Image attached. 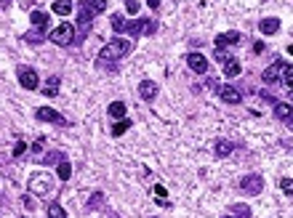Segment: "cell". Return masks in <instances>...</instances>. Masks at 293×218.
Masks as SVG:
<instances>
[{
	"instance_id": "obj_7",
	"label": "cell",
	"mask_w": 293,
	"mask_h": 218,
	"mask_svg": "<svg viewBox=\"0 0 293 218\" xmlns=\"http://www.w3.org/2000/svg\"><path fill=\"white\" fill-rule=\"evenodd\" d=\"M51 189H53V178L48 173H40V176L29 178V192H32V194H40V197H45V194H51Z\"/></svg>"
},
{
	"instance_id": "obj_42",
	"label": "cell",
	"mask_w": 293,
	"mask_h": 218,
	"mask_svg": "<svg viewBox=\"0 0 293 218\" xmlns=\"http://www.w3.org/2000/svg\"><path fill=\"white\" fill-rule=\"evenodd\" d=\"M152 218H157V216H152Z\"/></svg>"
},
{
	"instance_id": "obj_8",
	"label": "cell",
	"mask_w": 293,
	"mask_h": 218,
	"mask_svg": "<svg viewBox=\"0 0 293 218\" xmlns=\"http://www.w3.org/2000/svg\"><path fill=\"white\" fill-rule=\"evenodd\" d=\"M240 192H245V194H261L264 192V178L261 176H256V173H248V176H243L240 178Z\"/></svg>"
},
{
	"instance_id": "obj_18",
	"label": "cell",
	"mask_w": 293,
	"mask_h": 218,
	"mask_svg": "<svg viewBox=\"0 0 293 218\" xmlns=\"http://www.w3.org/2000/svg\"><path fill=\"white\" fill-rule=\"evenodd\" d=\"M232 141H227V138H216V144H213V154L216 157H227V154H232Z\"/></svg>"
},
{
	"instance_id": "obj_9",
	"label": "cell",
	"mask_w": 293,
	"mask_h": 218,
	"mask_svg": "<svg viewBox=\"0 0 293 218\" xmlns=\"http://www.w3.org/2000/svg\"><path fill=\"white\" fill-rule=\"evenodd\" d=\"M35 117L43 120V122H53V125H69V120L64 117V114L56 112V109H51V107H37Z\"/></svg>"
},
{
	"instance_id": "obj_17",
	"label": "cell",
	"mask_w": 293,
	"mask_h": 218,
	"mask_svg": "<svg viewBox=\"0 0 293 218\" xmlns=\"http://www.w3.org/2000/svg\"><path fill=\"white\" fill-rule=\"evenodd\" d=\"M126 112H128L126 101H112V104L107 107V114H110L112 120H123V117H126Z\"/></svg>"
},
{
	"instance_id": "obj_28",
	"label": "cell",
	"mask_w": 293,
	"mask_h": 218,
	"mask_svg": "<svg viewBox=\"0 0 293 218\" xmlns=\"http://www.w3.org/2000/svg\"><path fill=\"white\" fill-rule=\"evenodd\" d=\"M61 157H64V154H61V152H48V154H45V157H43V162H40V165H56V162H61Z\"/></svg>"
},
{
	"instance_id": "obj_5",
	"label": "cell",
	"mask_w": 293,
	"mask_h": 218,
	"mask_svg": "<svg viewBox=\"0 0 293 218\" xmlns=\"http://www.w3.org/2000/svg\"><path fill=\"white\" fill-rule=\"evenodd\" d=\"M48 40L53 45H59V48H64V45H72L75 43V24H69V21H61L56 29H51Z\"/></svg>"
},
{
	"instance_id": "obj_36",
	"label": "cell",
	"mask_w": 293,
	"mask_h": 218,
	"mask_svg": "<svg viewBox=\"0 0 293 218\" xmlns=\"http://www.w3.org/2000/svg\"><path fill=\"white\" fill-rule=\"evenodd\" d=\"M261 51H264V43H261V40L253 43V53H261Z\"/></svg>"
},
{
	"instance_id": "obj_4",
	"label": "cell",
	"mask_w": 293,
	"mask_h": 218,
	"mask_svg": "<svg viewBox=\"0 0 293 218\" xmlns=\"http://www.w3.org/2000/svg\"><path fill=\"white\" fill-rule=\"evenodd\" d=\"M131 51H134V43H131V40H126V37H112V40L107 43L102 51H99V59L120 61V59H126Z\"/></svg>"
},
{
	"instance_id": "obj_14",
	"label": "cell",
	"mask_w": 293,
	"mask_h": 218,
	"mask_svg": "<svg viewBox=\"0 0 293 218\" xmlns=\"http://www.w3.org/2000/svg\"><path fill=\"white\" fill-rule=\"evenodd\" d=\"M219 96H221V101H224V104H240V101H243L240 91L232 88V85H224V88H219Z\"/></svg>"
},
{
	"instance_id": "obj_37",
	"label": "cell",
	"mask_w": 293,
	"mask_h": 218,
	"mask_svg": "<svg viewBox=\"0 0 293 218\" xmlns=\"http://www.w3.org/2000/svg\"><path fill=\"white\" fill-rule=\"evenodd\" d=\"M0 5H3V8H5V5H11V0H0Z\"/></svg>"
},
{
	"instance_id": "obj_24",
	"label": "cell",
	"mask_w": 293,
	"mask_h": 218,
	"mask_svg": "<svg viewBox=\"0 0 293 218\" xmlns=\"http://www.w3.org/2000/svg\"><path fill=\"white\" fill-rule=\"evenodd\" d=\"M131 125H134V122H131L128 117L118 120V122H115V125H112V136H123V133H126V130L131 128Z\"/></svg>"
},
{
	"instance_id": "obj_31",
	"label": "cell",
	"mask_w": 293,
	"mask_h": 218,
	"mask_svg": "<svg viewBox=\"0 0 293 218\" xmlns=\"http://www.w3.org/2000/svg\"><path fill=\"white\" fill-rule=\"evenodd\" d=\"M213 59H216V61H219V64H227V61H229V59H232V56H229V53H227V51H219V48H216V53H213Z\"/></svg>"
},
{
	"instance_id": "obj_6",
	"label": "cell",
	"mask_w": 293,
	"mask_h": 218,
	"mask_svg": "<svg viewBox=\"0 0 293 218\" xmlns=\"http://www.w3.org/2000/svg\"><path fill=\"white\" fill-rule=\"evenodd\" d=\"M16 77H19V85H21L24 91H37V88H40V77H37V72H35L32 67H24V64H21V67L16 69Z\"/></svg>"
},
{
	"instance_id": "obj_2",
	"label": "cell",
	"mask_w": 293,
	"mask_h": 218,
	"mask_svg": "<svg viewBox=\"0 0 293 218\" xmlns=\"http://www.w3.org/2000/svg\"><path fill=\"white\" fill-rule=\"evenodd\" d=\"M112 29L118 35H152L157 29L155 19H136V21H126L120 13H112Z\"/></svg>"
},
{
	"instance_id": "obj_22",
	"label": "cell",
	"mask_w": 293,
	"mask_h": 218,
	"mask_svg": "<svg viewBox=\"0 0 293 218\" xmlns=\"http://www.w3.org/2000/svg\"><path fill=\"white\" fill-rule=\"evenodd\" d=\"M59 181L64 184V181H69V176H72V165H69V160L67 157H61V162H59Z\"/></svg>"
},
{
	"instance_id": "obj_19",
	"label": "cell",
	"mask_w": 293,
	"mask_h": 218,
	"mask_svg": "<svg viewBox=\"0 0 293 218\" xmlns=\"http://www.w3.org/2000/svg\"><path fill=\"white\" fill-rule=\"evenodd\" d=\"M51 13H56V16H67V13H72V0H53Z\"/></svg>"
},
{
	"instance_id": "obj_23",
	"label": "cell",
	"mask_w": 293,
	"mask_h": 218,
	"mask_svg": "<svg viewBox=\"0 0 293 218\" xmlns=\"http://www.w3.org/2000/svg\"><path fill=\"white\" fill-rule=\"evenodd\" d=\"M45 216H48V218H67V210L61 208L59 202H51L48 210H45Z\"/></svg>"
},
{
	"instance_id": "obj_21",
	"label": "cell",
	"mask_w": 293,
	"mask_h": 218,
	"mask_svg": "<svg viewBox=\"0 0 293 218\" xmlns=\"http://www.w3.org/2000/svg\"><path fill=\"white\" fill-rule=\"evenodd\" d=\"M240 72H243V64L232 56V59H229L227 64H224V77H237Z\"/></svg>"
},
{
	"instance_id": "obj_38",
	"label": "cell",
	"mask_w": 293,
	"mask_h": 218,
	"mask_svg": "<svg viewBox=\"0 0 293 218\" xmlns=\"http://www.w3.org/2000/svg\"><path fill=\"white\" fill-rule=\"evenodd\" d=\"M288 53H291V56H293V43H291V45H288Z\"/></svg>"
},
{
	"instance_id": "obj_11",
	"label": "cell",
	"mask_w": 293,
	"mask_h": 218,
	"mask_svg": "<svg viewBox=\"0 0 293 218\" xmlns=\"http://www.w3.org/2000/svg\"><path fill=\"white\" fill-rule=\"evenodd\" d=\"M59 88H61V77H59V75L45 77V83L40 85V91H43L45 99H56V96H59Z\"/></svg>"
},
{
	"instance_id": "obj_16",
	"label": "cell",
	"mask_w": 293,
	"mask_h": 218,
	"mask_svg": "<svg viewBox=\"0 0 293 218\" xmlns=\"http://www.w3.org/2000/svg\"><path fill=\"white\" fill-rule=\"evenodd\" d=\"M259 29H261V35H275V32H280V19H277V16L261 19V21H259Z\"/></svg>"
},
{
	"instance_id": "obj_30",
	"label": "cell",
	"mask_w": 293,
	"mask_h": 218,
	"mask_svg": "<svg viewBox=\"0 0 293 218\" xmlns=\"http://www.w3.org/2000/svg\"><path fill=\"white\" fill-rule=\"evenodd\" d=\"M280 189L288 194V197H293V178H280Z\"/></svg>"
},
{
	"instance_id": "obj_10",
	"label": "cell",
	"mask_w": 293,
	"mask_h": 218,
	"mask_svg": "<svg viewBox=\"0 0 293 218\" xmlns=\"http://www.w3.org/2000/svg\"><path fill=\"white\" fill-rule=\"evenodd\" d=\"M187 67H189L195 75H205V72H208V59L203 56V53L192 51V53H187Z\"/></svg>"
},
{
	"instance_id": "obj_34",
	"label": "cell",
	"mask_w": 293,
	"mask_h": 218,
	"mask_svg": "<svg viewBox=\"0 0 293 218\" xmlns=\"http://www.w3.org/2000/svg\"><path fill=\"white\" fill-rule=\"evenodd\" d=\"M152 192H155V197H163L165 200V186L163 184H155V189H152Z\"/></svg>"
},
{
	"instance_id": "obj_27",
	"label": "cell",
	"mask_w": 293,
	"mask_h": 218,
	"mask_svg": "<svg viewBox=\"0 0 293 218\" xmlns=\"http://www.w3.org/2000/svg\"><path fill=\"white\" fill-rule=\"evenodd\" d=\"M102 202H104V192H94V194L88 197V210H96Z\"/></svg>"
},
{
	"instance_id": "obj_41",
	"label": "cell",
	"mask_w": 293,
	"mask_h": 218,
	"mask_svg": "<svg viewBox=\"0 0 293 218\" xmlns=\"http://www.w3.org/2000/svg\"><path fill=\"white\" fill-rule=\"evenodd\" d=\"M112 218H120V216H112Z\"/></svg>"
},
{
	"instance_id": "obj_12",
	"label": "cell",
	"mask_w": 293,
	"mask_h": 218,
	"mask_svg": "<svg viewBox=\"0 0 293 218\" xmlns=\"http://www.w3.org/2000/svg\"><path fill=\"white\" fill-rule=\"evenodd\" d=\"M157 83H152V80H142L139 83V96H142L144 101H155L157 99Z\"/></svg>"
},
{
	"instance_id": "obj_3",
	"label": "cell",
	"mask_w": 293,
	"mask_h": 218,
	"mask_svg": "<svg viewBox=\"0 0 293 218\" xmlns=\"http://www.w3.org/2000/svg\"><path fill=\"white\" fill-rule=\"evenodd\" d=\"M29 21H32V29L24 35V40L29 45H37V43H43L45 37V29H48V21H51V13H45L43 8H35V11H29Z\"/></svg>"
},
{
	"instance_id": "obj_15",
	"label": "cell",
	"mask_w": 293,
	"mask_h": 218,
	"mask_svg": "<svg viewBox=\"0 0 293 218\" xmlns=\"http://www.w3.org/2000/svg\"><path fill=\"white\" fill-rule=\"evenodd\" d=\"M283 64H285V61H275L272 67H267V69H264V75H261V77H264V83H267V85H275L277 80H280Z\"/></svg>"
},
{
	"instance_id": "obj_35",
	"label": "cell",
	"mask_w": 293,
	"mask_h": 218,
	"mask_svg": "<svg viewBox=\"0 0 293 218\" xmlns=\"http://www.w3.org/2000/svg\"><path fill=\"white\" fill-rule=\"evenodd\" d=\"M146 5H149L152 11H157L160 8V0H146Z\"/></svg>"
},
{
	"instance_id": "obj_40",
	"label": "cell",
	"mask_w": 293,
	"mask_h": 218,
	"mask_svg": "<svg viewBox=\"0 0 293 218\" xmlns=\"http://www.w3.org/2000/svg\"><path fill=\"white\" fill-rule=\"evenodd\" d=\"M291 101H293V88H291Z\"/></svg>"
},
{
	"instance_id": "obj_33",
	"label": "cell",
	"mask_w": 293,
	"mask_h": 218,
	"mask_svg": "<svg viewBox=\"0 0 293 218\" xmlns=\"http://www.w3.org/2000/svg\"><path fill=\"white\" fill-rule=\"evenodd\" d=\"M126 11H128V13H136V11H139V0H128V3H126Z\"/></svg>"
},
{
	"instance_id": "obj_25",
	"label": "cell",
	"mask_w": 293,
	"mask_h": 218,
	"mask_svg": "<svg viewBox=\"0 0 293 218\" xmlns=\"http://www.w3.org/2000/svg\"><path fill=\"white\" fill-rule=\"evenodd\" d=\"M232 216L235 218H251V208L243 205V202H235V205H232Z\"/></svg>"
},
{
	"instance_id": "obj_20",
	"label": "cell",
	"mask_w": 293,
	"mask_h": 218,
	"mask_svg": "<svg viewBox=\"0 0 293 218\" xmlns=\"http://www.w3.org/2000/svg\"><path fill=\"white\" fill-rule=\"evenodd\" d=\"M275 117L277 120H293V104H275Z\"/></svg>"
},
{
	"instance_id": "obj_1",
	"label": "cell",
	"mask_w": 293,
	"mask_h": 218,
	"mask_svg": "<svg viewBox=\"0 0 293 218\" xmlns=\"http://www.w3.org/2000/svg\"><path fill=\"white\" fill-rule=\"evenodd\" d=\"M107 8V0H80L78 5V32L75 35V43H83L91 32V21H94L99 13H104Z\"/></svg>"
},
{
	"instance_id": "obj_29",
	"label": "cell",
	"mask_w": 293,
	"mask_h": 218,
	"mask_svg": "<svg viewBox=\"0 0 293 218\" xmlns=\"http://www.w3.org/2000/svg\"><path fill=\"white\" fill-rule=\"evenodd\" d=\"M96 67L99 69H107V72H118V64L112 59H96Z\"/></svg>"
},
{
	"instance_id": "obj_13",
	"label": "cell",
	"mask_w": 293,
	"mask_h": 218,
	"mask_svg": "<svg viewBox=\"0 0 293 218\" xmlns=\"http://www.w3.org/2000/svg\"><path fill=\"white\" fill-rule=\"evenodd\" d=\"M240 40H243V37H240V32H224V35H219V37H216V40H213V45H216V48H219V51H224L227 45H237Z\"/></svg>"
},
{
	"instance_id": "obj_32",
	"label": "cell",
	"mask_w": 293,
	"mask_h": 218,
	"mask_svg": "<svg viewBox=\"0 0 293 218\" xmlns=\"http://www.w3.org/2000/svg\"><path fill=\"white\" fill-rule=\"evenodd\" d=\"M24 152H27V144H24V141H16V144H13V157H21Z\"/></svg>"
},
{
	"instance_id": "obj_39",
	"label": "cell",
	"mask_w": 293,
	"mask_h": 218,
	"mask_svg": "<svg viewBox=\"0 0 293 218\" xmlns=\"http://www.w3.org/2000/svg\"><path fill=\"white\" fill-rule=\"evenodd\" d=\"M221 218H235V216H221Z\"/></svg>"
},
{
	"instance_id": "obj_26",
	"label": "cell",
	"mask_w": 293,
	"mask_h": 218,
	"mask_svg": "<svg viewBox=\"0 0 293 218\" xmlns=\"http://www.w3.org/2000/svg\"><path fill=\"white\" fill-rule=\"evenodd\" d=\"M280 80H283L285 85H288V88H293V64H283Z\"/></svg>"
}]
</instances>
